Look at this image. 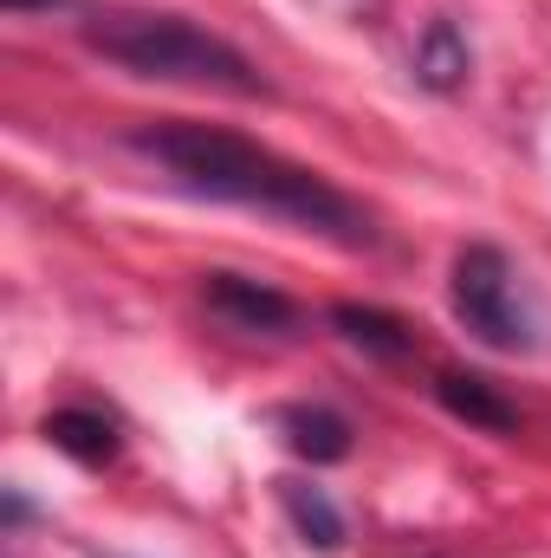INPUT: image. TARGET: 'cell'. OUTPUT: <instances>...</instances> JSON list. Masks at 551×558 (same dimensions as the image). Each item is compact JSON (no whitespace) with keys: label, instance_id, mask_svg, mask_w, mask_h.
Returning <instances> with one entry per match:
<instances>
[{"label":"cell","instance_id":"6da1fadb","mask_svg":"<svg viewBox=\"0 0 551 558\" xmlns=\"http://www.w3.org/2000/svg\"><path fill=\"white\" fill-rule=\"evenodd\" d=\"M124 143L137 156H149L156 169H169L188 195L273 215V221L325 234L338 247H370L377 241L370 215L338 182H325L318 169H305V162H292V156H279V149H267L254 137H234V131H215V124H188V118H156V124H137Z\"/></svg>","mask_w":551,"mask_h":558},{"label":"cell","instance_id":"7a4b0ae2","mask_svg":"<svg viewBox=\"0 0 551 558\" xmlns=\"http://www.w3.org/2000/svg\"><path fill=\"white\" fill-rule=\"evenodd\" d=\"M85 46L98 59L124 65L131 78L208 85V92H228V98H267L273 92L234 39H221V33H208L182 13H98L85 26Z\"/></svg>","mask_w":551,"mask_h":558},{"label":"cell","instance_id":"3957f363","mask_svg":"<svg viewBox=\"0 0 551 558\" xmlns=\"http://www.w3.org/2000/svg\"><path fill=\"white\" fill-rule=\"evenodd\" d=\"M448 299H454V318H461L487 351H532V344H539V305H532L519 267L506 260V247L467 241V247L454 254Z\"/></svg>","mask_w":551,"mask_h":558},{"label":"cell","instance_id":"277c9868","mask_svg":"<svg viewBox=\"0 0 551 558\" xmlns=\"http://www.w3.org/2000/svg\"><path fill=\"white\" fill-rule=\"evenodd\" d=\"M201 305H208L221 325L254 331V338L298 325V305H292L279 286H260V279H247V274H201Z\"/></svg>","mask_w":551,"mask_h":558},{"label":"cell","instance_id":"5b68a950","mask_svg":"<svg viewBox=\"0 0 551 558\" xmlns=\"http://www.w3.org/2000/svg\"><path fill=\"white\" fill-rule=\"evenodd\" d=\"M331 325L344 331V344H357V351H370V357H383V364L415 357V331L396 318V312H383V305L344 299V305H331Z\"/></svg>","mask_w":551,"mask_h":558},{"label":"cell","instance_id":"8992f818","mask_svg":"<svg viewBox=\"0 0 551 558\" xmlns=\"http://www.w3.org/2000/svg\"><path fill=\"white\" fill-rule=\"evenodd\" d=\"M279 428H285V448H292L298 461H311V468H331V461L351 454V422L338 416V410H325V403H292V410H279Z\"/></svg>","mask_w":551,"mask_h":558},{"label":"cell","instance_id":"52a82bcc","mask_svg":"<svg viewBox=\"0 0 551 558\" xmlns=\"http://www.w3.org/2000/svg\"><path fill=\"white\" fill-rule=\"evenodd\" d=\"M434 397L448 403V416L474 422V428H493V435H513V428H519V410H513L487 377H474V371H441V377H434Z\"/></svg>","mask_w":551,"mask_h":558},{"label":"cell","instance_id":"ba28073f","mask_svg":"<svg viewBox=\"0 0 551 558\" xmlns=\"http://www.w3.org/2000/svg\"><path fill=\"white\" fill-rule=\"evenodd\" d=\"M46 441H52L59 454H72V461H85V468H105V461L118 454V422L105 416V410L72 403V410H52V416H46Z\"/></svg>","mask_w":551,"mask_h":558},{"label":"cell","instance_id":"9c48e42d","mask_svg":"<svg viewBox=\"0 0 551 558\" xmlns=\"http://www.w3.org/2000/svg\"><path fill=\"white\" fill-rule=\"evenodd\" d=\"M279 507H285V520L298 526L305 546H318V553H338V546H344V513L331 507L325 487H311V481H279Z\"/></svg>","mask_w":551,"mask_h":558},{"label":"cell","instance_id":"30bf717a","mask_svg":"<svg viewBox=\"0 0 551 558\" xmlns=\"http://www.w3.org/2000/svg\"><path fill=\"white\" fill-rule=\"evenodd\" d=\"M467 39L454 33V20H434L428 33H421V46H415V78L421 85H434V92H454L461 78H467Z\"/></svg>","mask_w":551,"mask_h":558},{"label":"cell","instance_id":"8fae6325","mask_svg":"<svg viewBox=\"0 0 551 558\" xmlns=\"http://www.w3.org/2000/svg\"><path fill=\"white\" fill-rule=\"evenodd\" d=\"M7 13H33V7H65V0H0Z\"/></svg>","mask_w":551,"mask_h":558}]
</instances>
